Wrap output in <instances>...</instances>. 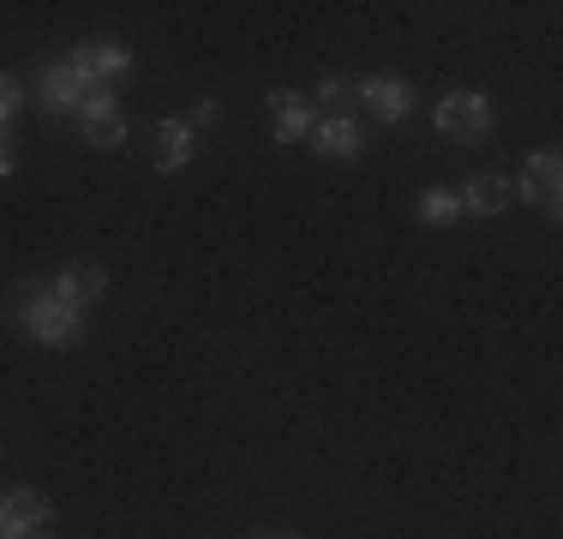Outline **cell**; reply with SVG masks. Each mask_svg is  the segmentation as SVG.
<instances>
[{"mask_svg":"<svg viewBox=\"0 0 563 539\" xmlns=\"http://www.w3.org/2000/svg\"><path fill=\"white\" fill-rule=\"evenodd\" d=\"M0 318L36 348H73V342H85V330H90V312H73L66 300H55V294H48V276L12 282L7 300H0Z\"/></svg>","mask_w":563,"mask_h":539,"instance_id":"1","label":"cell"},{"mask_svg":"<svg viewBox=\"0 0 563 539\" xmlns=\"http://www.w3.org/2000/svg\"><path fill=\"white\" fill-rule=\"evenodd\" d=\"M432 132L450 144H492L498 108H492L486 90H444V97L432 102Z\"/></svg>","mask_w":563,"mask_h":539,"instance_id":"2","label":"cell"},{"mask_svg":"<svg viewBox=\"0 0 563 539\" xmlns=\"http://www.w3.org/2000/svg\"><path fill=\"white\" fill-rule=\"evenodd\" d=\"M90 90H102V85L73 61V54H60V61H43V73H36V102H43L48 114H60V120H73L78 108H85Z\"/></svg>","mask_w":563,"mask_h":539,"instance_id":"3","label":"cell"},{"mask_svg":"<svg viewBox=\"0 0 563 539\" xmlns=\"http://www.w3.org/2000/svg\"><path fill=\"white\" fill-rule=\"evenodd\" d=\"M509 193H516L521 205H540L545 216H558V205H563V151H558V144H540V151H528L521 174L509 180Z\"/></svg>","mask_w":563,"mask_h":539,"instance_id":"4","label":"cell"},{"mask_svg":"<svg viewBox=\"0 0 563 539\" xmlns=\"http://www.w3.org/2000/svg\"><path fill=\"white\" fill-rule=\"evenodd\" d=\"M73 120H78V139L90 151H126V108H120L114 90H90Z\"/></svg>","mask_w":563,"mask_h":539,"instance_id":"5","label":"cell"},{"mask_svg":"<svg viewBox=\"0 0 563 539\" xmlns=\"http://www.w3.org/2000/svg\"><path fill=\"white\" fill-rule=\"evenodd\" d=\"M48 528H55V504H48L43 492L12 485V492L0 497V539H48Z\"/></svg>","mask_w":563,"mask_h":539,"instance_id":"6","label":"cell"},{"mask_svg":"<svg viewBox=\"0 0 563 539\" xmlns=\"http://www.w3.org/2000/svg\"><path fill=\"white\" fill-rule=\"evenodd\" d=\"M360 108H366L378 127H401V120L413 114V85L408 78H396V73H372V78H360V97H354Z\"/></svg>","mask_w":563,"mask_h":539,"instance_id":"7","label":"cell"},{"mask_svg":"<svg viewBox=\"0 0 563 539\" xmlns=\"http://www.w3.org/2000/svg\"><path fill=\"white\" fill-rule=\"evenodd\" d=\"M264 114H271V139L282 151H288V144H306L318 127V108L306 90H271V97H264Z\"/></svg>","mask_w":563,"mask_h":539,"instance_id":"8","label":"cell"},{"mask_svg":"<svg viewBox=\"0 0 563 539\" xmlns=\"http://www.w3.org/2000/svg\"><path fill=\"white\" fill-rule=\"evenodd\" d=\"M48 294H55V300H66L73 312H90V306L109 294V270H102L97 258H66V264L55 270V282H48Z\"/></svg>","mask_w":563,"mask_h":539,"instance_id":"9","label":"cell"},{"mask_svg":"<svg viewBox=\"0 0 563 539\" xmlns=\"http://www.w3.org/2000/svg\"><path fill=\"white\" fill-rule=\"evenodd\" d=\"M66 54H73V61L85 66L102 90H109L114 78H132V66H139V54H132L126 43H114V36H90V43H73Z\"/></svg>","mask_w":563,"mask_h":539,"instance_id":"10","label":"cell"},{"mask_svg":"<svg viewBox=\"0 0 563 539\" xmlns=\"http://www.w3.org/2000/svg\"><path fill=\"white\" fill-rule=\"evenodd\" d=\"M151 144H156V156H151L156 174H186L198 162V132L186 127V120H156Z\"/></svg>","mask_w":563,"mask_h":539,"instance_id":"11","label":"cell"},{"mask_svg":"<svg viewBox=\"0 0 563 539\" xmlns=\"http://www.w3.org/2000/svg\"><path fill=\"white\" fill-rule=\"evenodd\" d=\"M455 198H462V216H479V222H498V216H509V205H516L504 174H474V180L455 186Z\"/></svg>","mask_w":563,"mask_h":539,"instance_id":"12","label":"cell"},{"mask_svg":"<svg viewBox=\"0 0 563 539\" xmlns=\"http://www.w3.org/2000/svg\"><path fill=\"white\" fill-rule=\"evenodd\" d=\"M312 156H324V162H354L360 156V120L354 114H318V127H312Z\"/></svg>","mask_w":563,"mask_h":539,"instance_id":"13","label":"cell"},{"mask_svg":"<svg viewBox=\"0 0 563 539\" xmlns=\"http://www.w3.org/2000/svg\"><path fill=\"white\" fill-rule=\"evenodd\" d=\"M413 222L455 228V222H462V198H455L450 186H420V193H413Z\"/></svg>","mask_w":563,"mask_h":539,"instance_id":"14","label":"cell"},{"mask_svg":"<svg viewBox=\"0 0 563 539\" xmlns=\"http://www.w3.org/2000/svg\"><path fill=\"white\" fill-rule=\"evenodd\" d=\"M306 97H312V108H330V114H347V102L360 97V78H342V73H324L318 78L312 90H306Z\"/></svg>","mask_w":563,"mask_h":539,"instance_id":"15","label":"cell"},{"mask_svg":"<svg viewBox=\"0 0 563 539\" xmlns=\"http://www.w3.org/2000/svg\"><path fill=\"white\" fill-rule=\"evenodd\" d=\"M19 108H24V78L19 73H0V132H12Z\"/></svg>","mask_w":563,"mask_h":539,"instance_id":"16","label":"cell"},{"mask_svg":"<svg viewBox=\"0 0 563 539\" xmlns=\"http://www.w3.org/2000/svg\"><path fill=\"white\" fill-rule=\"evenodd\" d=\"M217 120H222V97H198V102H192V114H186V127L205 132V127H217Z\"/></svg>","mask_w":563,"mask_h":539,"instance_id":"17","label":"cell"},{"mask_svg":"<svg viewBox=\"0 0 563 539\" xmlns=\"http://www.w3.org/2000/svg\"><path fill=\"white\" fill-rule=\"evenodd\" d=\"M12 174H19V139L0 132V180H12Z\"/></svg>","mask_w":563,"mask_h":539,"instance_id":"18","label":"cell"},{"mask_svg":"<svg viewBox=\"0 0 563 539\" xmlns=\"http://www.w3.org/2000/svg\"><path fill=\"white\" fill-rule=\"evenodd\" d=\"M252 539H294V534H252Z\"/></svg>","mask_w":563,"mask_h":539,"instance_id":"19","label":"cell"}]
</instances>
